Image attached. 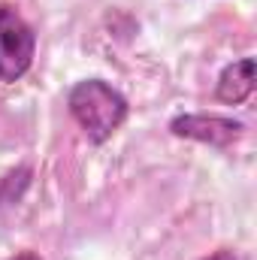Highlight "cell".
Instances as JSON below:
<instances>
[{
  "label": "cell",
  "instance_id": "6da1fadb",
  "mask_svg": "<svg viewBox=\"0 0 257 260\" xmlns=\"http://www.w3.org/2000/svg\"><path fill=\"white\" fill-rule=\"evenodd\" d=\"M67 112L91 145L109 142L130 118V100L106 79L91 76L67 91Z\"/></svg>",
  "mask_w": 257,
  "mask_h": 260
},
{
  "label": "cell",
  "instance_id": "7a4b0ae2",
  "mask_svg": "<svg viewBox=\"0 0 257 260\" xmlns=\"http://www.w3.org/2000/svg\"><path fill=\"white\" fill-rule=\"evenodd\" d=\"M37 58V30L9 0L0 3V82H21Z\"/></svg>",
  "mask_w": 257,
  "mask_h": 260
},
{
  "label": "cell",
  "instance_id": "3957f363",
  "mask_svg": "<svg viewBox=\"0 0 257 260\" xmlns=\"http://www.w3.org/2000/svg\"><path fill=\"white\" fill-rule=\"evenodd\" d=\"M167 130L176 139L200 142L209 148H230L245 136V124L233 115H218V112H185L170 118Z\"/></svg>",
  "mask_w": 257,
  "mask_h": 260
},
{
  "label": "cell",
  "instance_id": "277c9868",
  "mask_svg": "<svg viewBox=\"0 0 257 260\" xmlns=\"http://www.w3.org/2000/svg\"><path fill=\"white\" fill-rule=\"evenodd\" d=\"M254 94V58H236L215 79V100L224 106H242Z\"/></svg>",
  "mask_w": 257,
  "mask_h": 260
},
{
  "label": "cell",
  "instance_id": "5b68a950",
  "mask_svg": "<svg viewBox=\"0 0 257 260\" xmlns=\"http://www.w3.org/2000/svg\"><path fill=\"white\" fill-rule=\"evenodd\" d=\"M30 179H34V170L30 167H15L9 170L3 179H0V206H15L24 191L30 188Z\"/></svg>",
  "mask_w": 257,
  "mask_h": 260
},
{
  "label": "cell",
  "instance_id": "8992f818",
  "mask_svg": "<svg viewBox=\"0 0 257 260\" xmlns=\"http://www.w3.org/2000/svg\"><path fill=\"white\" fill-rule=\"evenodd\" d=\"M200 260H236V254H233L230 248H218V251H209V254H203Z\"/></svg>",
  "mask_w": 257,
  "mask_h": 260
},
{
  "label": "cell",
  "instance_id": "52a82bcc",
  "mask_svg": "<svg viewBox=\"0 0 257 260\" xmlns=\"http://www.w3.org/2000/svg\"><path fill=\"white\" fill-rule=\"evenodd\" d=\"M6 260H43V257H40L37 251H30V248H27V251H15L12 257H6Z\"/></svg>",
  "mask_w": 257,
  "mask_h": 260
}]
</instances>
